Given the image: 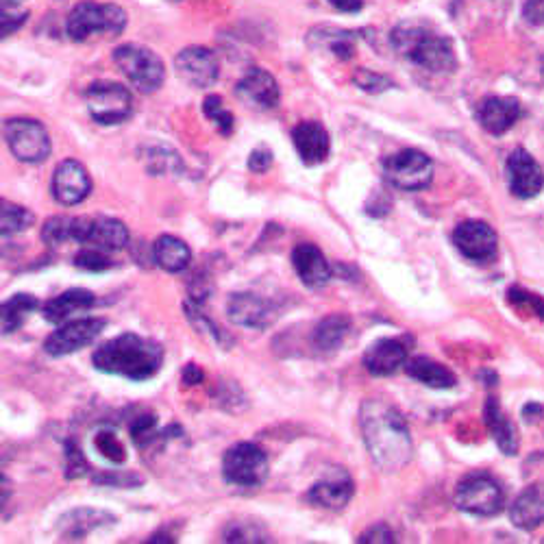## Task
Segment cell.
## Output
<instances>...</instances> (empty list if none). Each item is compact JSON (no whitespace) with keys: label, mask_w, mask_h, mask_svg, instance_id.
<instances>
[{"label":"cell","mask_w":544,"mask_h":544,"mask_svg":"<svg viewBox=\"0 0 544 544\" xmlns=\"http://www.w3.org/2000/svg\"><path fill=\"white\" fill-rule=\"evenodd\" d=\"M270 471L266 451L253 442H238L222 457V475L233 486H262Z\"/></svg>","instance_id":"7"},{"label":"cell","mask_w":544,"mask_h":544,"mask_svg":"<svg viewBox=\"0 0 544 544\" xmlns=\"http://www.w3.org/2000/svg\"><path fill=\"white\" fill-rule=\"evenodd\" d=\"M360 427L366 449L381 471H401L412 460V436L405 418L392 405L370 399L360 410Z\"/></svg>","instance_id":"1"},{"label":"cell","mask_w":544,"mask_h":544,"mask_svg":"<svg viewBox=\"0 0 544 544\" xmlns=\"http://www.w3.org/2000/svg\"><path fill=\"white\" fill-rule=\"evenodd\" d=\"M3 131L11 155L20 162L42 164L51 155V135L42 122L31 118H9Z\"/></svg>","instance_id":"10"},{"label":"cell","mask_w":544,"mask_h":544,"mask_svg":"<svg viewBox=\"0 0 544 544\" xmlns=\"http://www.w3.org/2000/svg\"><path fill=\"white\" fill-rule=\"evenodd\" d=\"M74 266L81 268V270H88V272H103V270L114 268L116 262L109 257L107 251L92 249L90 246V249H85L77 257H74Z\"/></svg>","instance_id":"38"},{"label":"cell","mask_w":544,"mask_h":544,"mask_svg":"<svg viewBox=\"0 0 544 544\" xmlns=\"http://www.w3.org/2000/svg\"><path fill=\"white\" fill-rule=\"evenodd\" d=\"M37 301L33 294H14L11 299L3 303V333H14L18 331L29 314L37 309Z\"/></svg>","instance_id":"32"},{"label":"cell","mask_w":544,"mask_h":544,"mask_svg":"<svg viewBox=\"0 0 544 544\" xmlns=\"http://www.w3.org/2000/svg\"><path fill=\"white\" fill-rule=\"evenodd\" d=\"M455 505L462 512L475 516H497L505 505L501 484L486 473L466 475L455 488Z\"/></svg>","instance_id":"8"},{"label":"cell","mask_w":544,"mask_h":544,"mask_svg":"<svg viewBox=\"0 0 544 544\" xmlns=\"http://www.w3.org/2000/svg\"><path fill=\"white\" fill-rule=\"evenodd\" d=\"M353 83L360 90H364L366 94H381V92L394 88L392 79L386 77V74H379V72L366 70V68H360L353 74Z\"/></svg>","instance_id":"36"},{"label":"cell","mask_w":544,"mask_h":544,"mask_svg":"<svg viewBox=\"0 0 544 544\" xmlns=\"http://www.w3.org/2000/svg\"><path fill=\"white\" fill-rule=\"evenodd\" d=\"M292 264L296 275L307 288H323L331 279V266L323 251L314 244H299L292 251Z\"/></svg>","instance_id":"23"},{"label":"cell","mask_w":544,"mask_h":544,"mask_svg":"<svg viewBox=\"0 0 544 544\" xmlns=\"http://www.w3.org/2000/svg\"><path fill=\"white\" fill-rule=\"evenodd\" d=\"M74 225H77V218H68V216L51 218L42 229L44 244L61 246L66 242H74Z\"/></svg>","instance_id":"35"},{"label":"cell","mask_w":544,"mask_h":544,"mask_svg":"<svg viewBox=\"0 0 544 544\" xmlns=\"http://www.w3.org/2000/svg\"><path fill=\"white\" fill-rule=\"evenodd\" d=\"M88 471V462L74 440H66V477L77 479Z\"/></svg>","instance_id":"41"},{"label":"cell","mask_w":544,"mask_h":544,"mask_svg":"<svg viewBox=\"0 0 544 544\" xmlns=\"http://www.w3.org/2000/svg\"><path fill=\"white\" fill-rule=\"evenodd\" d=\"M175 68L179 77L196 90H207L218 81L220 64L214 51L205 46H188L177 55Z\"/></svg>","instance_id":"13"},{"label":"cell","mask_w":544,"mask_h":544,"mask_svg":"<svg viewBox=\"0 0 544 544\" xmlns=\"http://www.w3.org/2000/svg\"><path fill=\"white\" fill-rule=\"evenodd\" d=\"M383 177L403 192H420L434 181V162L416 148H403L383 159Z\"/></svg>","instance_id":"6"},{"label":"cell","mask_w":544,"mask_h":544,"mask_svg":"<svg viewBox=\"0 0 544 544\" xmlns=\"http://www.w3.org/2000/svg\"><path fill=\"white\" fill-rule=\"evenodd\" d=\"M309 44L336 55L342 61L355 55V33L336 27H316L314 31H309Z\"/></svg>","instance_id":"28"},{"label":"cell","mask_w":544,"mask_h":544,"mask_svg":"<svg viewBox=\"0 0 544 544\" xmlns=\"http://www.w3.org/2000/svg\"><path fill=\"white\" fill-rule=\"evenodd\" d=\"M407 364V344L403 340L383 338L368 346L364 353V368L373 377L394 375Z\"/></svg>","instance_id":"22"},{"label":"cell","mask_w":544,"mask_h":544,"mask_svg":"<svg viewBox=\"0 0 544 544\" xmlns=\"http://www.w3.org/2000/svg\"><path fill=\"white\" fill-rule=\"evenodd\" d=\"M92 192L90 172L77 159H64L53 175V194L61 205H79Z\"/></svg>","instance_id":"15"},{"label":"cell","mask_w":544,"mask_h":544,"mask_svg":"<svg viewBox=\"0 0 544 544\" xmlns=\"http://www.w3.org/2000/svg\"><path fill=\"white\" fill-rule=\"evenodd\" d=\"M74 242L88 244L92 249H101L107 253H116L129 244V229L125 227V222L111 216L77 218Z\"/></svg>","instance_id":"11"},{"label":"cell","mask_w":544,"mask_h":544,"mask_svg":"<svg viewBox=\"0 0 544 544\" xmlns=\"http://www.w3.org/2000/svg\"><path fill=\"white\" fill-rule=\"evenodd\" d=\"M185 312H188V318L196 327H201L209 338H214L218 344L225 346V336H222V331L212 323V320L205 318L199 309H196V303H185Z\"/></svg>","instance_id":"42"},{"label":"cell","mask_w":544,"mask_h":544,"mask_svg":"<svg viewBox=\"0 0 544 544\" xmlns=\"http://www.w3.org/2000/svg\"><path fill=\"white\" fill-rule=\"evenodd\" d=\"M508 185L510 192L518 199H534L544 188V175L538 162L531 157L525 148H516V151L508 157Z\"/></svg>","instance_id":"17"},{"label":"cell","mask_w":544,"mask_h":544,"mask_svg":"<svg viewBox=\"0 0 544 544\" xmlns=\"http://www.w3.org/2000/svg\"><path fill=\"white\" fill-rule=\"evenodd\" d=\"M94 442H96L98 453H101L103 457H107L109 462L122 464V462L127 460V451H125V447H122V442L118 440V436H116L111 429H103L101 434L96 436Z\"/></svg>","instance_id":"37"},{"label":"cell","mask_w":544,"mask_h":544,"mask_svg":"<svg viewBox=\"0 0 544 544\" xmlns=\"http://www.w3.org/2000/svg\"><path fill=\"white\" fill-rule=\"evenodd\" d=\"M116 66L142 94H153L164 85L166 66L162 57L140 44H122L114 51Z\"/></svg>","instance_id":"5"},{"label":"cell","mask_w":544,"mask_h":544,"mask_svg":"<svg viewBox=\"0 0 544 544\" xmlns=\"http://www.w3.org/2000/svg\"><path fill=\"white\" fill-rule=\"evenodd\" d=\"M360 542H397V536L392 534V529L388 525H375L360 536Z\"/></svg>","instance_id":"47"},{"label":"cell","mask_w":544,"mask_h":544,"mask_svg":"<svg viewBox=\"0 0 544 544\" xmlns=\"http://www.w3.org/2000/svg\"><path fill=\"white\" fill-rule=\"evenodd\" d=\"M327 3L342 11V14H357V11L364 9V0H327Z\"/></svg>","instance_id":"48"},{"label":"cell","mask_w":544,"mask_h":544,"mask_svg":"<svg viewBox=\"0 0 544 544\" xmlns=\"http://www.w3.org/2000/svg\"><path fill=\"white\" fill-rule=\"evenodd\" d=\"M127 27V11L111 3L81 0L66 18V33L72 42H88L92 37L114 40Z\"/></svg>","instance_id":"4"},{"label":"cell","mask_w":544,"mask_h":544,"mask_svg":"<svg viewBox=\"0 0 544 544\" xmlns=\"http://www.w3.org/2000/svg\"><path fill=\"white\" fill-rule=\"evenodd\" d=\"M453 244L457 246L464 257L473 259V262H490L497 255L499 240L497 233L488 225V222L481 220H464L453 231Z\"/></svg>","instance_id":"14"},{"label":"cell","mask_w":544,"mask_h":544,"mask_svg":"<svg viewBox=\"0 0 544 544\" xmlns=\"http://www.w3.org/2000/svg\"><path fill=\"white\" fill-rule=\"evenodd\" d=\"M85 105L98 125H120L133 111L131 92L116 81H94L85 90Z\"/></svg>","instance_id":"9"},{"label":"cell","mask_w":544,"mask_h":544,"mask_svg":"<svg viewBox=\"0 0 544 544\" xmlns=\"http://www.w3.org/2000/svg\"><path fill=\"white\" fill-rule=\"evenodd\" d=\"M292 142L296 153L303 159L307 166H318L323 164L331 153V138L329 131L314 120L299 122L292 131Z\"/></svg>","instance_id":"20"},{"label":"cell","mask_w":544,"mask_h":544,"mask_svg":"<svg viewBox=\"0 0 544 544\" xmlns=\"http://www.w3.org/2000/svg\"><path fill=\"white\" fill-rule=\"evenodd\" d=\"M523 116V107L512 96H488L477 107V120L492 135H503L510 131L518 118Z\"/></svg>","instance_id":"19"},{"label":"cell","mask_w":544,"mask_h":544,"mask_svg":"<svg viewBox=\"0 0 544 544\" xmlns=\"http://www.w3.org/2000/svg\"><path fill=\"white\" fill-rule=\"evenodd\" d=\"M24 0H0V9H20Z\"/></svg>","instance_id":"51"},{"label":"cell","mask_w":544,"mask_h":544,"mask_svg":"<svg viewBox=\"0 0 544 544\" xmlns=\"http://www.w3.org/2000/svg\"><path fill=\"white\" fill-rule=\"evenodd\" d=\"M540 74H542V79H544V57H542V61H540Z\"/></svg>","instance_id":"52"},{"label":"cell","mask_w":544,"mask_h":544,"mask_svg":"<svg viewBox=\"0 0 544 544\" xmlns=\"http://www.w3.org/2000/svg\"><path fill=\"white\" fill-rule=\"evenodd\" d=\"M29 18V9H0V29H3V37L16 33Z\"/></svg>","instance_id":"43"},{"label":"cell","mask_w":544,"mask_h":544,"mask_svg":"<svg viewBox=\"0 0 544 544\" xmlns=\"http://www.w3.org/2000/svg\"><path fill=\"white\" fill-rule=\"evenodd\" d=\"M508 299L514 303V305H521V307H527L534 312L536 316H540L544 320V299H540V296L531 294L527 290H521V288H512L508 292Z\"/></svg>","instance_id":"44"},{"label":"cell","mask_w":544,"mask_h":544,"mask_svg":"<svg viewBox=\"0 0 544 544\" xmlns=\"http://www.w3.org/2000/svg\"><path fill=\"white\" fill-rule=\"evenodd\" d=\"M272 166V153L270 148L266 146H259L255 148V151L251 153L249 157V170L251 172H257V175H262V172H268Z\"/></svg>","instance_id":"45"},{"label":"cell","mask_w":544,"mask_h":544,"mask_svg":"<svg viewBox=\"0 0 544 544\" xmlns=\"http://www.w3.org/2000/svg\"><path fill=\"white\" fill-rule=\"evenodd\" d=\"M203 379H205V375L199 366L190 364V366L183 368V381L188 383V386H196V383H201Z\"/></svg>","instance_id":"49"},{"label":"cell","mask_w":544,"mask_h":544,"mask_svg":"<svg viewBox=\"0 0 544 544\" xmlns=\"http://www.w3.org/2000/svg\"><path fill=\"white\" fill-rule=\"evenodd\" d=\"M486 425L490 429L492 438L497 440L499 449L503 453H508V455H516V451H518V434H516V429H514V425L510 423V420L501 414V407H499L497 397H490L486 401Z\"/></svg>","instance_id":"30"},{"label":"cell","mask_w":544,"mask_h":544,"mask_svg":"<svg viewBox=\"0 0 544 544\" xmlns=\"http://www.w3.org/2000/svg\"><path fill=\"white\" fill-rule=\"evenodd\" d=\"M131 438L138 447H148L157 440V416L155 414H142L131 423Z\"/></svg>","instance_id":"40"},{"label":"cell","mask_w":544,"mask_h":544,"mask_svg":"<svg viewBox=\"0 0 544 544\" xmlns=\"http://www.w3.org/2000/svg\"><path fill=\"white\" fill-rule=\"evenodd\" d=\"M153 255L159 268L166 272H181L192 262L190 246L175 236H159L153 246Z\"/></svg>","instance_id":"29"},{"label":"cell","mask_w":544,"mask_h":544,"mask_svg":"<svg viewBox=\"0 0 544 544\" xmlns=\"http://www.w3.org/2000/svg\"><path fill=\"white\" fill-rule=\"evenodd\" d=\"M355 494V484L351 475L346 471H333L331 475H325L318 479L316 484L309 490V501L318 508L329 510V512H340L344 510Z\"/></svg>","instance_id":"18"},{"label":"cell","mask_w":544,"mask_h":544,"mask_svg":"<svg viewBox=\"0 0 544 544\" xmlns=\"http://www.w3.org/2000/svg\"><path fill=\"white\" fill-rule=\"evenodd\" d=\"M94 303H96V296L90 290L74 288V290H68V292L59 294V296H55V299L48 301L42 309V314L48 323L61 325L70 316L94 307Z\"/></svg>","instance_id":"25"},{"label":"cell","mask_w":544,"mask_h":544,"mask_svg":"<svg viewBox=\"0 0 544 544\" xmlns=\"http://www.w3.org/2000/svg\"><path fill=\"white\" fill-rule=\"evenodd\" d=\"M175 3H179V0H175Z\"/></svg>","instance_id":"53"},{"label":"cell","mask_w":544,"mask_h":544,"mask_svg":"<svg viewBox=\"0 0 544 544\" xmlns=\"http://www.w3.org/2000/svg\"><path fill=\"white\" fill-rule=\"evenodd\" d=\"M116 518L105 510H92V508H79L68 512L59 521V531L64 538H83L90 534L92 529L114 525Z\"/></svg>","instance_id":"26"},{"label":"cell","mask_w":544,"mask_h":544,"mask_svg":"<svg viewBox=\"0 0 544 544\" xmlns=\"http://www.w3.org/2000/svg\"><path fill=\"white\" fill-rule=\"evenodd\" d=\"M405 370L412 379L425 383V386L434 388V390H447V388H453L457 383L455 375L447 366L429 360V357H425V355L412 357V360L405 364Z\"/></svg>","instance_id":"27"},{"label":"cell","mask_w":544,"mask_h":544,"mask_svg":"<svg viewBox=\"0 0 544 544\" xmlns=\"http://www.w3.org/2000/svg\"><path fill=\"white\" fill-rule=\"evenodd\" d=\"M351 331V320L346 316H327L314 329V344L323 353L338 351Z\"/></svg>","instance_id":"31"},{"label":"cell","mask_w":544,"mask_h":544,"mask_svg":"<svg viewBox=\"0 0 544 544\" xmlns=\"http://www.w3.org/2000/svg\"><path fill=\"white\" fill-rule=\"evenodd\" d=\"M510 521L525 531L544 525V484L525 488L510 508Z\"/></svg>","instance_id":"24"},{"label":"cell","mask_w":544,"mask_h":544,"mask_svg":"<svg viewBox=\"0 0 544 544\" xmlns=\"http://www.w3.org/2000/svg\"><path fill=\"white\" fill-rule=\"evenodd\" d=\"M35 216L29 209H24L22 205L3 201L0 203V233H3V238L16 236V233L33 227Z\"/></svg>","instance_id":"33"},{"label":"cell","mask_w":544,"mask_h":544,"mask_svg":"<svg viewBox=\"0 0 544 544\" xmlns=\"http://www.w3.org/2000/svg\"><path fill=\"white\" fill-rule=\"evenodd\" d=\"M92 362L107 375H120L131 381L153 379L164 366L162 344L138 336V333H122V336L98 346Z\"/></svg>","instance_id":"2"},{"label":"cell","mask_w":544,"mask_h":544,"mask_svg":"<svg viewBox=\"0 0 544 544\" xmlns=\"http://www.w3.org/2000/svg\"><path fill=\"white\" fill-rule=\"evenodd\" d=\"M540 414H542V405H536V403L527 405L525 410H523V416H525L527 420H531V416H540Z\"/></svg>","instance_id":"50"},{"label":"cell","mask_w":544,"mask_h":544,"mask_svg":"<svg viewBox=\"0 0 544 544\" xmlns=\"http://www.w3.org/2000/svg\"><path fill=\"white\" fill-rule=\"evenodd\" d=\"M236 96L244 105L257 111H268L279 105L281 90L277 79L264 68L246 70L244 77L236 85Z\"/></svg>","instance_id":"16"},{"label":"cell","mask_w":544,"mask_h":544,"mask_svg":"<svg viewBox=\"0 0 544 544\" xmlns=\"http://www.w3.org/2000/svg\"><path fill=\"white\" fill-rule=\"evenodd\" d=\"M523 18L529 24H534V27H542L544 24V0H525Z\"/></svg>","instance_id":"46"},{"label":"cell","mask_w":544,"mask_h":544,"mask_svg":"<svg viewBox=\"0 0 544 544\" xmlns=\"http://www.w3.org/2000/svg\"><path fill=\"white\" fill-rule=\"evenodd\" d=\"M203 114L209 122H214L220 135H231L233 127H236V118H233L231 111L222 103V98L216 94H209L203 101Z\"/></svg>","instance_id":"34"},{"label":"cell","mask_w":544,"mask_h":544,"mask_svg":"<svg viewBox=\"0 0 544 544\" xmlns=\"http://www.w3.org/2000/svg\"><path fill=\"white\" fill-rule=\"evenodd\" d=\"M392 48L412 64L429 72H453L457 66L455 51L449 37L431 31L423 24L403 22L390 35Z\"/></svg>","instance_id":"3"},{"label":"cell","mask_w":544,"mask_h":544,"mask_svg":"<svg viewBox=\"0 0 544 544\" xmlns=\"http://www.w3.org/2000/svg\"><path fill=\"white\" fill-rule=\"evenodd\" d=\"M225 540L227 542H270L272 538L264 534V529L251 523V521H242L227 527L225 531Z\"/></svg>","instance_id":"39"},{"label":"cell","mask_w":544,"mask_h":544,"mask_svg":"<svg viewBox=\"0 0 544 544\" xmlns=\"http://www.w3.org/2000/svg\"><path fill=\"white\" fill-rule=\"evenodd\" d=\"M227 314L233 323H238L242 327L266 329L272 323V318H275V307H272L270 301L262 299V296L242 292L231 296Z\"/></svg>","instance_id":"21"},{"label":"cell","mask_w":544,"mask_h":544,"mask_svg":"<svg viewBox=\"0 0 544 544\" xmlns=\"http://www.w3.org/2000/svg\"><path fill=\"white\" fill-rule=\"evenodd\" d=\"M107 323L103 318H77L72 323L61 325L46 338L44 351L51 357H64L88 346L98 333H103Z\"/></svg>","instance_id":"12"}]
</instances>
